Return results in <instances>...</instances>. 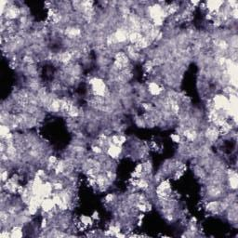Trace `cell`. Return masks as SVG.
I'll return each instance as SVG.
<instances>
[{
    "label": "cell",
    "instance_id": "2",
    "mask_svg": "<svg viewBox=\"0 0 238 238\" xmlns=\"http://www.w3.org/2000/svg\"><path fill=\"white\" fill-rule=\"evenodd\" d=\"M22 236V229L21 226H14L10 231V237H21Z\"/></svg>",
    "mask_w": 238,
    "mask_h": 238
},
{
    "label": "cell",
    "instance_id": "4",
    "mask_svg": "<svg viewBox=\"0 0 238 238\" xmlns=\"http://www.w3.org/2000/svg\"><path fill=\"white\" fill-rule=\"evenodd\" d=\"M0 133H1V137L2 138H5L7 134L10 133V128L9 126L7 125H4L2 124L1 128H0Z\"/></svg>",
    "mask_w": 238,
    "mask_h": 238
},
{
    "label": "cell",
    "instance_id": "6",
    "mask_svg": "<svg viewBox=\"0 0 238 238\" xmlns=\"http://www.w3.org/2000/svg\"><path fill=\"white\" fill-rule=\"evenodd\" d=\"M92 152L95 153H97V154H100L102 153V149L101 146H99V145H95V146H92Z\"/></svg>",
    "mask_w": 238,
    "mask_h": 238
},
{
    "label": "cell",
    "instance_id": "7",
    "mask_svg": "<svg viewBox=\"0 0 238 238\" xmlns=\"http://www.w3.org/2000/svg\"><path fill=\"white\" fill-rule=\"evenodd\" d=\"M91 218H92L93 220H99V218H100V217H99V213L98 212H94Z\"/></svg>",
    "mask_w": 238,
    "mask_h": 238
},
{
    "label": "cell",
    "instance_id": "1",
    "mask_svg": "<svg viewBox=\"0 0 238 238\" xmlns=\"http://www.w3.org/2000/svg\"><path fill=\"white\" fill-rule=\"evenodd\" d=\"M148 90L149 92L152 94V95H159L161 92H162V89L159 87V85L157 84L156 82H151L149 83V86H148Z\"/></svg>",
    "mask_w": 238,
    "mask_h": 238
},
{
    "label": "cell",
    "instance_id": "5",
    "mask_svg": "<svg viewBox=\"0 0 238 238\" xmlns=\"http://www.w3.org/2000/svg\"><path fill=\"white\" fill-rule=\"evenodd\" d=\"M170 138L172 139V141H173L174 142H177V143H178V142H181V140L180 134H172L171 136H170Z\"/></svg>",
    "mask_w": 238,
    "mask_h": 238
},
{
    "label": "cell",
    "instance_id": "3",
    "mask_svg": "<svg viewBox=\"0 0 238 238\" xmlns=\"http://www.w3.org/2000/svg\"><path fill=\"white\" fill-rule=\"evenodd\" d=\"M79 220H80L81 223L83 225H85L86 227H89V226H91L93 224V219L89 216H81Z\"/></svg>",
    "mask_w": 238,
    "mask_h": 238
}]
</instances>
